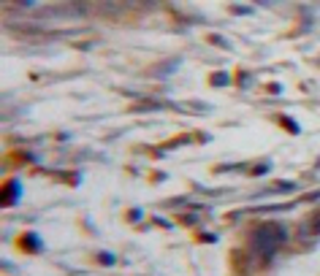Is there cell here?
Segmentation results:
<instances>
[{"mask_svg": "<svg viewBox=\"0 0 320 276\" xmlns=\"http://www.w3.org/2000/svg\"><path fill=\"white\" fill-rule=\"evenodd\" d=\"M285 241H288V227L279 225V222H263V225L255 227V235H252V246H255V252L261 254V257H266V260H269Z\"/></svg>", "mask_w": 320, "mask_h": 276, "instance_id": "6da1fadb", "label": "cell"}, {"mask_svg": "<svg viewBox=\"0 0 320 276\" xmlns=\"http://www.w3.org/2000/svg\"><path fill=\"white\" fill-rule=\"evenodd\" d=\"M279 122H282L285 127H288V130H290V133H298V130H301V127H298L296 122H293V119H290V117H279Z\"/></svg>", "mask_w": 320, "mask_h": 276, "instance_id": "5b68a950", "label": "cell"}, {"mask_svg": "<svg viewBox=\"0 0 320 276\" xmlns=\"http://www.w3.org/2000/svg\"><path fill=\"white\" fill-rule=\"evenodd\" d=\"M19 190H22V184H19L17 179H11L9 184H6V192H9V195L3 198V200H6V206H11L14 200H19Z\"/></svg>", "mask_w": 320, "mask_h": 276, "instance_id": "277c9868", "label": "cell"}, {"mask_svg": "<svg viewBox=\"0 0 320 276\" xmlns=\"http://www.w3.org/2000/svg\"><path fill=\"white\" fill-rule=\"evenodd\" d=\"M266 171H269V165H258V168H252L250 173H255V176H263Z\"/></svg>", "mask_w": 320, "mask_h": 276, "instance_id": "8992f818", "label": "cell"}, {"mask_svg": "<svg viewBox=\"0 0 320 276\" xmlns=\"http://www.w3.org/2000/svg\"><path fill=\"white\" fill-rule=\"evenodd\" d=\"M225 82H228V76H225V73H217V76H215V84L217 87H223Z\"/></svg>", "mask_w": 320, "mask_h": 276, "instance_id": "52a82bcc", "label": "cell"}, {"mask_svg": "<svg viewBox=\"0 0 320 276\" xmlns=\"http://www.w3.org/2000/svg\"><path fill=\"white\" fill-rule=\"evenodd\" d=\"M301 235H304V238H309V235H320V211L312 214V219L301 227Z\"/></svg>", "mask_w": 320, "mask_h": 276, "instance_id": "7a4b0ae2", "label": "cell"}, {"mask_svg": "<svg viewBox=\"0 0 320 276\" xmlns=\"http://www.w3.org/2000/svg\"><path fill=\"white\" fill-rule=\"evenodd\" d=\"M19 246L28 249V252H38V249H41V241H38L36 233H25L22 238H19Z\"/></svg>", "mask_w": 320, "mask_h": 276, "instance_id": "3957f363", "label": "cell"}]
</instances>
